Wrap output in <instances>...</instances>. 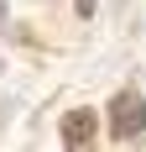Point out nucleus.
<instances>
[{
    "label": "nucleus",
    "mask_w": 146,
    "mask_h": 152,
    "mask_svg": "<svg viewBox=\"0 0 146 152\" xmlns=\"http://www.w3.org/2000/svg\"><path fill=\"white\" fill-rule=\"evenodd\" d=\"M141 131H146V100L136 89H120L115 100H110V137L131 142V137H141Z\"/></svg>",
    "instance_id": "obj_1"
},
{
    "label": "nucleus",
    "mask_w": 146,
    "mask_h": 152,
    "mask_svg": "<svg viewBox=\"0 0 146 152\" xmlns=\"http://www.w3.org/2000/svg\"><path fill=\"white\" fill-rule=\"evenodd\" d=\"M94 110H68L63 115V142H68V152H89V142H94Z\"/></svg>",
    "instance_id": "obj_2"
},
{
    "label": "nucleus",
    "mask_w": 146,
    "mask_h": 152,
    "mask_svg": "<svg viewBox=\"0 0 146 152\" xmlns=\"http://www.w3.org/2000/svg\"><path fill=\"white\" fill-rule=\"evenodd\" d=\"M94 5H99V0H73V11H78V16H94Z\"/></svg>",
    "instance_id": "obj_3"
}]
</instances>
